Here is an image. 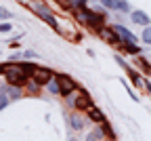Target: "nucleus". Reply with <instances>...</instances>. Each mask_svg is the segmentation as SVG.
I'll return each mask as SVG.
<instances>
[{"mask_svg": "<svg viewBox=\"0 0 151 141\" xmlns=\"http://www.w3.org/2000/svg\"><path fill=\"white\" fill-rule=\"evenodd\" d=\"M147 89H149V93H151V84H147Z\"/></svg>", "mask_w": 151, "mask_h": 141, "instance_id": "24", "label": "nucleus"}, {"mask_svg": "<svg viewBox=\"0 0 151 141\" xmlns=\"http://www.w3.org/2000/svg\"><path fill=\"white\" fill-rule=\"evenodd\" d=\"M71 2H73L76 7H80V9H82V7H84V2H86V0H71Z\"/></svg>", "mask_w": 151, "mask_h": 141, "instance_id": "23", "label": "nucleus"}, {"mask_svg": "<svg viewBox=\"0 0 151 141\" xmlns=\"http://www.w3.org/2000/svg\"><path fill=\"white\" fill-rule=\"evenodd\" d=\"M32 78H34V82H36L38 86H42V84H48V82H50L52 72H50V70H44V68H36V72L32 74Z\"/></svg>", "mask_w": 151, "mask_h": 141, "instance_id": "2", "label": "nucleus"}, {"mask_svg": "<svg viewBox=\"0 0 151 141\" xmlns=\"http://www.w3.org/2000/svg\"><path fill=\"white\" fill-rule=\"evenodd\" d=\"M143 42L151 44V28H145V32H143Z\"/></svg>", "mask_w": 151, "mask_h": 141, "instance_id": "14", "label": "nucleus"}, {"mask_svg": "<svg viewBox=\"0 0 151 141\" xmlns=\"http://www.w3.org/2000/svg\"><path fill=\"white\" fill-rule=\"evenodd\" d=\"M88 116H90V120H94V122H105L103 112L97 110V108H88Z\"/></svg>", "mask_w": 151, "mask_h": 141, "instance_id": "9", "label": "nucleus"}, {"mask_svg": "<svg viewBox=\"0 0 151 141\" xmlns=\"http://www.w3.org/2000/svg\"><path fill=\"white\" fill-rule=\"evenodd\" d=\"M118 9H120V11H124V13H128V9H130V7H128L126 0H118Z\"/></svg>", "mask_w": 151, "mask_h": 141, "instance_id": "17", "label": "nucleus"}, {"mask_svg": "<svg viewBox=\"0 0 151 141\" xmlns=\"http://www.w3.org/2000/svg\"><path fill=\"white\" fill-rule=\"evenodd\" d=\"M48 86H50V93H55V95H61V86H59V82H48Z\"/></svg>", "mask_w": 151, "mask_h": 141, "instance_id": "13", "label": "nucleus"}, {"mask_svg": "<svg viewBox=\"0 0 151 141\" xmlns=\"http://www.w3.org/2000/svg\"><path fill=\"white\" fill-rule=\"evenodd\" d=\"M101 34L109 40V42H113V44H118V42H120V36H118V32H116V30H103Z\"/></svg>", "mask_w": 151, "mask_h": 141, "instance_id": "10", "label": "nucleus"}, {"mask_svg": "<svg viewBox=\"0 0 151 141\" xmlns=\"http://www.w3.org/2000/svg\"><path fill=\"white\" fill-rule=\"evenodd\" d=\"M4 32H11V23H9V21L0 23V34H4Z\"/></svg>", "mask_w": 151, "mask_h": 141, "instance_id": "18", "label": "nucleus"}, {"mask_svg": "<svg viewBox=\"0 0 151 141\" xmlns=\"http://www.w3.org/2000/svg\"><path fill=\"white\" fill-rule=\"evenodd\" d=\"M57 82H59V86H61V95H69V93H73V89H76L73 80H71L69 76H57Z\"/></svg>", "mask_w": 151, "mask_h": 141, "instance_id": "4", "label": "nucleus"}, {"mask_svg": "<svg viewBox=\"0 0 151 141\" xmlns=\"http://www.w3.org/2000/svg\"><path fill=\"white\" fill-rule=\"evenodd\" d=\"M71 124H73L76 129H80V126H82V122H80V118H78V116H71Z\"/></svg>", "mask_w": 151, "mask_h": 141, "instance_id": "20", "label": "nucleus"}, {"mask_svg": "<svg viewBox=\"0 0 151 141\" xmlns=\"http://www.w3.org/2000/svg\"><path fill=\"white\" fill-rule=\"evenodd\" d=\"M34 11H36L38 15H40V17L44 19L46 23H50V25H52V28L57 30V19H55V17H52V15H50V13L46 11V7H44V4H40V2H36V4H34Z\"/></svg>", "mask_w": 151, "mask_h": 141, "instance_id": "3", "label": "nucleus"}, {"mask_svg": "<svg viewBox=\"0 0 151 141\" xmlns=\"http://www.w3.org/2000/svg\"><path fill=\"white\" fill-rule=\"evenodd\" d=\"M4 105H9V99H6V95H0V110H2Z\"/></svg>", "mask_w": 151, "mask_h": 141, "instance_id": "21", "label": "nucleus"}, {"mask_svg": "<svg viewBox=\"0 0 151 141\" xmlns=\"http://www.w3.org/2000/svg\"><path fill=\"white\" fill-rule=\"evenodd\" d=\"M101 2H103V7H107L109 11L118 9V0H101Z\"/></svg>", "mask_w": 151, "mask_h": 141, "instance_id": "11", "label": "nucleus"}, {"mask_svg": "<svg viewBox=\"0 0 151 141\" xmlns=\"http://www.w3.org/2000/svg\"><path fill=\"white\" fill-rule=\"evenodd\" d=\"M71 103L78 110H88L90 108V99L86 93H76V97H71Z\"/></svg>", "mask_w": 151, "mask_h": 141, "instance_id": "5", "label": "nucleus"}, {"mask_svg": "<svg viewBox=\"0 0 151 141\" xmlns=\"http://www.w3.org/2000/svg\"><path fill=\"white\" fill-rule=\"evenodd\" d=\"M113 30L118 32L120 40H126V42H137V36H134V34H130L124 25H113Z\"/></svg>", "mask_w": 151, "mask_h": 141, "instance_id": "6", "label": "nucleus"}, {"mask_svg": "<svg viewBox=\"0 0 151 141\" xmlns=\"http://www.w3.org/2000/svg\"><path fill=\"white\" fill-rule=\"evenodd\" d=\"M88 25L90 28H97V30H101V25H103V15H94L92 11H88Z\"/></svg>", "mask_w": 151, "mask_h": 141, "instance_id": "7", "label": "nucleus"}, {"mask_svg": "<svg viewBox=\"0 0 151 141\" xmlns=\"http://www.w3.org/2000/svg\"><path fill=\"white\" fill-rule=\"evenodd\" d=\"M9 17H11V11H6V9L0 7V19H9Z\"/></svg>", "mask_w": 151, "mask_h": 141, "instance_id": "19", "label": "nucleus"}, {"mask_svg": "<svg viewBox=\"0 0 151 141\" xmlns=\"http://www.w3.org/2000/svg\"><path fill=\"white\" fill-rule=\"evenodd\" d=\"M132 21H134V23H143V25H149V17L143 11H134V13H132Z\"/></svg>", "mask_w": 151, "mask_h": 141, "instance_id": "8", "label": "nucleus"}, {"mask_svg": "<svg viewBox=\"0 0 151 141\" xmlns=\"http://www.w3.org/2000/svg\"><path fill=\"white\" fill-rule=\"evenodd\" d=\"M0 72H6V82L11 86H21V84H25V80H27V74L23 72L21 65L6 63V65H0Z\"/></svg>", "mask_w": 151, "mask_h": 141, "instance_id": "1", "label": "nucleus"}, {"mask_svg": "<svg viewBox=\"0 0 151 141\" xmlns=\"http://www.w3.org/2000/svg\"><path fill=\"white\" fill-rule=\"evenodd\" d=\"M126 70H128V74H130V78H132V82H134V84L139 86V84H141V78H139V74H137L134 70H130V68H126Z\"/></svg>", "mask_w": 151, "mask_h": 141, "instance_id": "12", "label": "nucleus"}, {"mask_svg": "<svg viewBox=\"0 0 151 141\" xmlns=\"http://www.w3.org/2000/svg\"><path fill=\"white\" fill-rule=\"evenodd\" d=\"M21 68H23L25 74H34L36 72V65H32V63H21Z\"/></svg>", "mask_w": 151, "mask_h": 141, "instance_id": "15", "label": "nucleus"}, {"mask_svg": "<svg viewBox=\"0 0 151 141\" xmlns=\"http://www.w3.org/2000/svg\"><path fill=\"white\" fill-rule=\"evenodd\" d=\"M103 135H107V137H113V133L109 131V124H105V126H103Z\"/></svg>", "mask_w": 151, "mask_h": 141, "instance_id": "22", "label": "nucleus"}, {"mask_svg": "<svg viewBox=\"0 0 151 141\" xmlns=\"http://www.w3.org/2000/svg\"><path fill=\"white\" fill-rule=\"evenodd\" d=\"M124 44H126V51H128V53H139V51H141L139 47H134V42H124Z\"/></svg>", "mask_w": 151, "mask_h": 141, "instance_id": "16", "label": "nucleus"}]
</instances>
